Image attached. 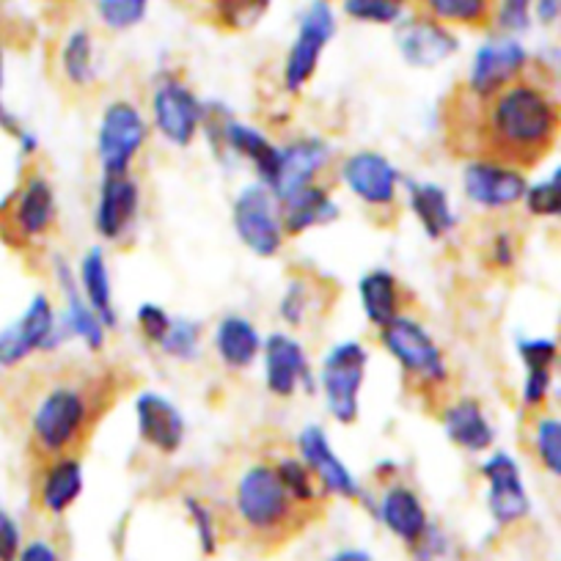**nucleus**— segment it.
Instances as JSON below:
<instances>
[{"mask_svg":"<svg viewBox=\"0 0 561 561\" xmlns=\"http://www.w3.org/2000/svg\"><path fill=\"white\" fill-rule=\"evenodd\" d=\"M444 135L457 158H484L528 169L559 140L561 102L528 72L490 100H471L455 89L444 105Z\"/></svg>","mask_w":561,"mask_h":561,"instance_id":"obj_1","label":"nucleus"},{"mask_svg":"<svg viewBox=\"0 0 561 561\" xmlns=\"http://www.w3.org/2000/svg\"><path fill=\"white\" fill-rule=\"evenodd\" d=\"M129 380L113 366L67 364L39 371L18 393L31 462L80 455Z\"/></svg>","mask_w":561,"mask_h":561,"instance_id":"obj_2","label":"nucleus"},{"mask_svg":"<svg viewBox=\"0 0 561 561\" xmlns=\"http://www.w3.org/2000/svg\"><path fill=\"white\" fill-rule=\"evenodd\" d=\"M377 342L397 360L410 397H415L430 413L438 415L444 404L455 397V375H451L446 353L435 342L433 333L415 317L404 314L391 325L380 328Z\"/></svg>","mask_w":561,"mask_h":561,"instance_id":"obj_3","label":"nucleus"},{"mask_svg":"<svg viewBox=\"0 0 561 561\" xmlns=\"http://www.w3.org/2000/svg\"><path fill=\"white\" fill-rule=\"evenodd\" d=\"M237 523L256 539H284L306 526L311 510L289 495L273 460L251 462L240 473L231 495Z\"/></svg>","mask_w":561,"mask_h":561,"instance_id":"obj_4","label":"nucleus"},{"mask_svg":"<svg viewBox=\"0 0 561 561\" xmlns=\"http://www.w3.org/2000/svg\"><path fill=\"white\" fill-rule=\"evenodd\" d=\"M58 226V196L50 176L36 160L20 174V182L0 204V240L12 251L39 253Z\"/></svg>","mask_w":561,"mask_h":561,"instance_id":"obj_5","label":"nucleus"},{"mask_svg":"<svg viewBox=\"0 0 561 561\" xmlns=\"http://www.w3.org/2000/svg\"><path fill=\"white\" fill-rule=\"evenodd\" d=\"M366 366H369V353L360 342H339L336 347L328 350L325 360H322L317 386L322 388L331 419L344 427L355 424L360 415Z\"/></svg>","mask_w":561,"mask_h":561,"instance_id":"obj_6","label":"nucleus"},{"mask_svg":"<svg viewBox=\"0 0 561 561\" xmlns=\"http://www.w3.org/2000/svg\"><path fill=\"white\" fill-rule=\"evenodd\" d=\"M149 140V124L129 100H113L102 111L96 129V158L102 174H129Z\"/></svg>","mask_w":561,"mask_h":561,"instance_id":"obj_7","label":"nucleus"},{"mask_svg":"<svg viewBox=\"0 0 561 561\" xmlns=\"http://www.w3.org/2000/svg\"><path fill=\"white\" fill-rule=\"evenodd\" d=\"M149 111H152L154 129L163 135V140H169L171 147H191L202 133L207 105L198 100L185 78H180L176 72H165L154 83Z\"/></svg>","mask_w":561,"mask_h":561,"instance_id":"obj_8","label":"nucleus"},{"mask_svg":"<svg viewBox=\"0 0 561 561\" xmlns=\"http://www.w3.org/2000/svg\"><path fill=\"white\" fill-rule=\"evenodd\" d=\"M342 182L347 191L375 215L377 220H393L399 207V176L397 165L380 152L360 149L342 160Z\"/></svg>","mask_w":561,"mask_h":561,"instance_id":"obj_9","label":"nucleus"},{"mask_svg":"<svg viewBox=\"0 0 561 561\" xmlns=\"http://www.w3.org/2000/svg\"><path fill=\"white\" fill-rule=\"evenodd\" d=\"M333 34H336L333 9L328 7V0H314L309 12L304 14V20H300L298 36L289 45L284 69H280V85H284L289 96H298L314 80L317 69H320L322 50L331 45Z\"/></svg>","mask_w":561,"mask_h":561,"instance_id":"obj_10","label":"nucleus"},{"mask_svg":"<svg viewBox=\"0 0 561 561\" xmlns=\"http://www.w3.org/2000/svg\"><path fill=\"white\" fill-rule=\"evenodd\" d=\"M67 325L58 322V311L45 293L36 295L14 325L0 331V366L14 369L34 353H50L64 342Z\"/></svg>","mask_w":561,"mask_h":561,"instance_id":"obj_11","label":"nucleus"},{"mask_svg":"<svg viewBox=\"0 0 561 561\" xmlns=\"http://www.w3.org/2000/svg\"><path fill=\"white\" fill-rule=\"evenodd\" d=\"M231 220L242 245L262 259H273L287 242V231L280 224L278 198L267 185L256 182L240 191L231 207Z\"/></svg>","mask_w":561,"mask_h":561,"instance_id":"obj_12","label":"nucleus"},{"mask_svg":"<svg viewBox=\"0 0 561 561\" xmlns=\"http://www.w3.org/2000/svg\"><path fill=\"white\" fill-rule=\"evenodd\" d=\"M528 64H531V58H528L526 47L520 42L510 39V36L488 42L477 50L471 61V72L457 89L471 96V100H490L501 89L523 78L528 72Z\"/></svg>","mask_w":561,"mask_h":561,"instance_id":"obj_13","label":"nucleus"},{"mask_svg":"<svg viewBox=\"0 0 561 561\" xmlns=\"http://www.w3.org/2000/svg\"><path fill=\"white\" fill-rule=\"evenodd\" d=\"M462 191L468 202L488 213H504V209L523 204L528 193V182L523 169L499 163V160H468L462 171Z\"/></svg>","mask_w":561,"mask_h":561,"instance_id":"obj_14","label":"nucleus"},{"mask_svg":"<svg viewBox=\"0 0 561 561\" xmlns=\"http://www.w3.org/2000/svg\"><path fill=\"white\" fill-rule=\"evenodd\" d=\"M264 386L275 399H293L295 393L314 391L317 377L311 371L306 347L293 333H270L262 347Z\"/></svg>","mask_w":561,"mask_h":561,"instance_id":"obj_15","label":"nucleus"},{"mask_svg":"<svg viewBox=\"0 0 561 561\" xmlns=\"http://www.w3.org/2000/svg\"><path fill=\"white\" fill-rule=\"evenodd\" d=\"M484 484H488V512L495 526L510 528L526 520L531 512V499L523 484L520 466L506 451H493L479 468Z\"/></svg>","mask_w":561,"mask_h":561,"instance_id":"obj_16","label":"nucleus"},{"mask_svg":"<svg viewBox=\"0 0 561 561\" xmlns=\"http://www.w3.org/2000/svg\"><path fill=\"white\" fill-rule=\"evenodd\" d=\"M140 213V185L129 174H102L94 204V229L105 242H118L129 234Z\"/></svg>","mask_w":561,"mask_h":561,"instance_id":"obj_17","label":"nucleus"},{"mask_svg":"<svg viewBox=\"0 0 561 561\" xmlns=\"http://www.w3.org/2000/svg\"><path fill=\"white\" fill-rule=\"evenodd\" d=\"M135 424H138L140 440L158 455L171 457L185 444V415L163 393L144 391L135 399Z\"/></svg>","mask_w":561,"mask_h":561,"instance_id":"obj_18","label":"nucleus"},{"mask_svg":"<svg viewBox=\"0 0 561 561\" xmlns=\"http://www.w3.org/2000/svg\"><path fill=\"white\" fill-rule=\"evenodd\" d=\"M34 495L42 512L61 517L83 495V462L80 455H61L34 462Z\"/></svg>","mask_w":561,"mask_h":561,"instance_id":"obj_19","label":"nucleus"},{"mask_svg":"<svg viewBox=\"0 0 561 561\" xmlns=\"http://www.w3.org/2000/svg\"><path fill=\"white\" fill-rule=\"evenodd\" d=\"M298 457L317 473V479H320L322 490L328 495H339V499L347 501L364 499V488L353 477V471L339 460V455L331 446V438H328V433L322 427L309 424L298 435Z\"/></svg>","mask_w":561,"mask_h":561,"instance_id":"obj_20","label":"nucleus"},{"mask_svg":"<svg viewBox=\"0 0 561 561\" xmlns=\"http://www.w3.org/2000/svg\"><path fill=\"white\" fill-rule=\"evenodd\" d=\"M328 163H331V147L320 135H304V138L289 140L280 147L278 180L270 191L275 193L278 202L293 196V193L304 191L306 185H314L322 171L328 169Z\"/></svg>","mask_w":561,"mask_h":561,"instance_id":"obj_21","label":"nucleus"},{"mask_svg":"<svg viewBox=\"0 0 561 561\" xmlns=\"http://www.w3.org/2000/svg\"><path fill=\"white\" fill-rule=\"evenodd\" d=\"M397 45L410 67L430 69L455 56L460 42H457L455 31L446 28V25L435 23L430 18H421V14H413L408 23L399 25Z\"/></svg>","mask_w":561,"mask_h":561,"instance_id":"obj_22","label":"nucleus"},{"mask_svg":"<svg viewBox=\"0 0 561 561\" xmlns=\"http://www.w3.org/2000/svg\"><path fill=\"white\" fill-rule=\"evenodd\" d=\"M377 517H380V523L393 534V537L402 539L410 548H413V545L427 534V528L433 526L421 495L415 493L410 484L393 482V479H388L386 488L380 490V499H377Z\"/></svg>","mask_w":561,"mask_h":561,"instance_id":"obj_23","label":"nucleus"},{"mask_svg":"<svg viewBox=\"0 0 561 561\" xmlns=\"http://www.w3.org/2000/svg\"><path fill=\"white\" fill-rule=\"evenodd\" d=\"M446 435L457 449L468 455H484L495 446V427L488 410L473 397H451L438 413Z\"/></svg>","mask_w":561,"mask_h":561,"instance_id":"obj_24","label":"nucleus"},{"mask_svg":"<svg viewBox=\"0 0 561 561\" xmlns=\"http://www.w3.org/2000/svg\"><path fill=\"white\" fill-rule=\"evenodd\" d=\"M333 300H336V287L331 280L322 278L314 270H300L284 289L278 314L289 328H306L320 317H328Z\"/></svg>","mask_w":561,"mask_h":561,"instance_id":"obj_25","label":"nucleus"},{"mask_svg":"<svg viewBox=\"0 0 561 561\" xmlns=\"http://www.w3.org/2000/svg\"><path fill=\"white\" fill-rule=\"evenodd\" d=\"M358 298L360 309L369 325H375L377 331L386 325H391L399 317L410 314L413 311V293L404 287L402 280L391 273V270H369V273L360 278L358 284Z\"/></svg>","mask_w":561,"mask_h":561,"instance_id":"obj_26","label":"nucleus"},{"mask_svg":"<svg viewBox=\"0 0 561 561\" xmlns=\"http://www.w3.org/2000/svg\"><path fill=\"white\" fill-rule=\"evenodd\" d=\"M56 72L67 91L75 94H91L100 83V67H96V45L89 28H75L64 36L56 50Z\"/></svg>","mask_w":561,"mask_h":561,"instance_id":"obj_27","label":"nucleus"},{"mask_svg":"<svg viewBox=\"0 0 561 561\" xmlns=\"http://www.w3.org/2000/svg\"><path fill=\"white\" fill-rule=\"evenodd\" d=\"M278 213L287 237H300L311 229H320V226L336 224L339 204L333 202L331 187L314 182V185H306L304 191L293 193V196L280 198Z\"/></svg>","mask_w":561,"mask_h":561,"instance_id":"obj_28","label":"nucleus"},{"mask_svg":"<svg viewBox=\"0 0 561 561\" xmlns=\"http://www.w3.org/2000/svg\"><path fill=\"white\" fill-rule=\"evenodd\" d=\"M215 355L229 371H245L256 364L262 355L264 339L259 336L256 325L242 314H229L215 328Z\"/></svg>","mask_w":561,"mask_h":561,"instance_id":"obj_29","label":"nucleus"},{"mask_svg":"<svg viewBox=\"0 0 561 561\" xmlns=\"http://www.w3.org/2000/svg\"><path fill=\"white\" fill-rule=\"evenodd\" d=\"M408 7L446 28L468 31L493 28L499 14V0H408Z\"/></svg>","mask_w":561,"mask_h":561,"instance_id":"obj_30","label":"nucleus"},{"mask_svg":"<svg viewBox=\"0 0 561 561\" xmlns=\"http://www.w3.org/2000/svg\"><path fill=\"white\" fill-rule=\"evenodd\" d=\"M408 204L430 240H444V237H449L457 229V215L451 209V198L440 185L410 182Z\"/></svg>","mask_w":561,"mask_h":561,"instance_id":"obj_31","label":"nucleus"},{"mask_svg":"<svg viewBox=\"0 0 561 561\" xmlns=\"http://www.w3.org/2000/svg\"><path fill=\"white\" fill-rule=\"evenodd\" d=\"M78 284L80 295L85 298V304L96 311L105 328L118 325V311L116 300H113V284L111 273H107V259L102 253V248H91L83 259H80L78 267Z\"/></svg>","mask_w":561,"mask_h":561,"instance_id":"obj_32","label":"nucleus"},{"mask_svg":"<svg viewBox=\"0 0 561 561\" xmlns=\"http://www.w3.org/2000/svg\"><path fill=\"white\" fill-rule=\"evenodd\" d=\"M275 471H278L280 482H284V488L289 490V495H293L298 504H304L306 510L314 512L317 506H320L322 499H328V493L322 490L320 479H317V473L311 471L309 466H306L304 460H300L298 455H284V457H275L273 460Z\"/></svg>","mask_w":561,"mask_h":561,"instance_id":"obj_33","label":"nucleus"},{"mask_svg":"<svg viewBox=\"0 0 561 561\" xmlns=\"http://www.w3.org/2000/svg\"><path fill=\"white\" fill-rule=\"evenodd\" d=\"M528 446H531V455L539 462V468L550 477L561 479V415H537L531 421Z\"/></svg>","mask_w":561,"mask_h":561,"instance_id":"obj_34","label":"nucleus"},{"mask_svg":"<svg viewBox=\"0 0 561 561\" xmlns=\"http://www.w3.org/2000/svg\"><path fill=\"white\" fill-rule=\"evenodd\" d=\"M270 0H213V20L224 31H248L264 18Z\"/></svg>","mask_w":561,"mask_h":561,"instance_id":"obj_35","label":"nucleus"},{"mask_svg":"<svg viewBox=\"0 0 561 561\" xmlns=\"http://www.w3.org/2000/svg\"><path fill=\"white\" fill-rule=\"evenodd\" d=\"M160 353L165 358L182 360V364L196 360L198 353H202V325L193 320H185V317H174L169 336L160 344Z\"/></svg>","mask_w":561,"mask_h":561,"instance_id":"obj_36","label":"nucleus"},{"mask_svg":"<svg viewBox=\"0 0 561 561\" xmlns=\"http://www.w3.org/2000/svg\"><path fill=\"white\" fill-rule=\"evenodd\" d=\"M94 9L107 31H129L144 23L149 0H94Z\"/></svg>","mask_w":561,"mask_h":561,"instance_id":"obj_37","label":"nucleus"},{"mask_svg":"<svg viewBox=\"0 0 561 561\" xmlns=\"http://www.w3.org/2000/svg\"><path fill=\"white\" fill-rule=\"evenodd\" d=\"M185 512H187V517H191V526H193V531H196L204 556L218 553L220 523H218V515H215L213 506H209L204 499H198V495H185Z\"/></svg>","mask_w":561,"mask_h":561,"instance_id":"obj_38","label":"nucleus"},{"mask_svg":"<svg viewBox=\"0 0 561 561\" xmlns=\"http://www.w3.org/2000/svg\"><path fill=\"white\" fill-rule=\"evenodd\" d=\"M344 14L358 23L397 25L402 20L408 0H342Z\"/></svg>","mask_w":561,"mask_h":561,"instance_id":"obj_39","label":"nucleus"},{"mask_svg":"<svg viewBox=\"0 0 561 561\" xmlns=\"http://www.w3.org/2000/svg\"><path fill=\"white\" fill-rule=\"evenodd\" d=\"M528 213L534 218H559L561 215V165L548 176V180L528 185L526 198H523Z\"/></svg>","mask_w":561,"mask_h":561,"instance_id":"obj_40","label":"nucleus"},{"mask_svg":"<svg viewBox=\"0 0 561 561\" xmlns=\"http://www.w3.org/2000/svg\"><path fill=\"white\" fill-rule=\"evenodd\" d=\"M517 355L526 369H556L561 358V342L550 336H526L517 342Z\"/></svg>","mask_w":561,"mask_h":561,"instance_id":"obj_41","label":"nucleus"},{"mask_svg":"<svg viewBox=\"0 0 561 561\" xmlns=\"http://www.w3.org/2000/svg\"><path fill=\"white\" fill-rule=\"evenodd\" d=\"M556 388V369H526V380L520 388V404L528 413H539L548 404Z\"/></svg>","mask_w":561,"mask_h":561,"instance_id":"obj_42","label":"nucleus"},{"mask_svg":"<svg viewBox=\"0 0 561 561\" xmlns=\"http://www.w3.org/2000/svg\"><path fill=\"white\" fill-rule=\"evenodd\" d=\"M135 322H138L140 336L147 339L149 344H154V347H160V344H163V339L169 336L171 322H174V317H171L169 311L163 309V306L144 304V306H138V314H135Z\"/></svg>","mask_w":561,"mask_h":561,"instance_id":"obj_43","label":"nucleus"},{"mask_svg":"<svg viewBox=\"0 0 561 561\" xmlns=\"http://www.w3.org/2000/svg\"><path fill=\"white\" fill-rule=\"evenodd\" d=\"M534 0H499V14H495V25L506 34H517L526 31L531 23Z\"/></svg>","mask_w":561,"mask_h":561,"instance_id":"obj_44","label":"nucleus"},{"mask_svg":"<svg viewBox=\"0 0 561 561\" xmlns=\"http://www.w3.org/2000/svg\"><path fill=\"white\" fill-rule=\"evenodd\" d=\"M488 262L493 270H512L517 264V240L512 231H495L488 242Z\"/></svg>","mask_w":561,"mask_h":561,"instance_id":"obj_45","label":"nucleus"},{"mask_svg":"<svg viewBox=\"0 0 561 561\" xmlns=\"http://www.w3.org/2000/svg\"><path fill=\"white\" fill-rule=\"evenodd\" d=\"M20 550H23L20 523L0 506V561H18Z\"/></svg>","mask_w":561,"mask_h":561,"instance_id":"obj_46","label":"nucleus"},{"mask_svg":"<svg viewBox=\"0 0 561 561\" xmlns=\"http://www.w3.org/2000/svg\"><path fill=\"white\" fill-rule=\"evenodd\" d=\"M18 561H61L56 545L47 542V539H31V542L23 545Z\"/></svg>","mask_w":561,"mask_h":561,"instance_id":"obj_47","label":"nucleus"},{"mask_svg":"<svg viewBox=\"0 0 561 561\" xmlns=\"http://www.w3.org/2000/svg\"><path fill=\"white\" fill-rule=\"evenodd\" d=\"M0 91H3V47H0ZM0 127L7 129V133H12L14 138H18V144L25 138V135H28L23 127H20L18 118H14L12 113L3 107V100H0Z\"/></svg>","mask_w":561,"mask_h":561,"instance_id":"obj_48","label":"nucleus"},{"mask_svg":"<svg viewBox=\"0 0 561 561\" xmlns=\"http://www.w3.org/2000/svg\"><path fill=\"white\" fill-rule=\"evenodd\" d=\"M534 14H537L539 23H556V20H561V0H534Z\"/></svg>","mask_w":561,"mask_h":561,"instance_id":"obj_49","label":"nucleus"},{"mask_svg":"<svg viewBox=\"0 0 561 561\" xmlns=\"http://www.w3.org/2000/svg\"><path fill=\"white\" fill-rule=\"evenodd\" d=\"M328 561H375V559H371V556L366 553V550L344 548V550H339V553H333Z\"/></svg>","mask_w":561,"mask_h":561,"instance_id":"obj_50","label":"nucleus"},{"mask_svg":"<svg viewBox=\"0 0 561 561\" xmlns=\"http://www.w3.org/2000/svg\"><path fill=\"white\" fill-rule=\"evenodd\" d=\"M553 391L561 397V358H559V364H556V388Z\"/></svg>","mask_w":561,"mask_h":561,"instance_id":"obj_51","label":"nucleus"},{"mask_svg":"<svg viewBox=\"0 0 561 561\" xmlns=\"http://www.w3.org/2000/svg\"><path fill=\"white\" fill-rule=\"evenodd\" d=\"M559 218H561V215H559Z\"/></svg>","mask_w":561,"mask_h":561,"instance_id":"obj_52","label":"nucleus"}]
</instances>
